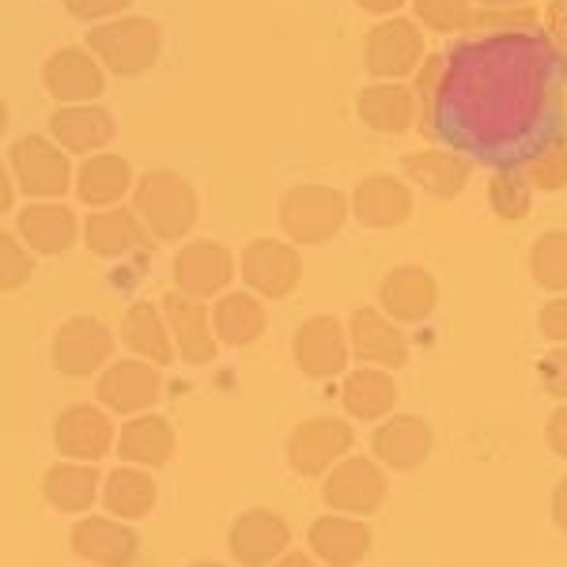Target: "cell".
<instances>
[{
    "instance_id": "obj_1",
    "label": "cell",
    "mask_w": 567,
    "mask_h": 567,
    "mask_svg": "<svg viewBox=\"0 0 567 567\" xmlns=\"http://www.w3.org/2000/svg\"><path fill=\"white\" fill-rule=\"evenodd\" d=\"M136 216L148 224V231L159 243H175L194 227L197 219V194L186 178L175 171H148L133 189Z\"/></svg>"
},
{
    "instance_id": "obj_2",
    "label": "cell",
    "mask_w": 567,
    "mask_h": 567,
    "mask_svg": "<svg viewBox=\"0 0 567 567\" xmlns=\"http://www.w3.org/2000/svg\"><path fill=\"white\" fill-rule=\"evenodd\" d=\"M352 200L333 186H318V182H303V186H291L280 197V227L291 243L299 246H318L333 239L344 227Z\"/></svg>"
},
{
    "instance_id": "obj_3",
    "label": "cell",
    "mask_w": 567,
    "mask_h": 567,
    "mask_svg": "<svg viewBox=\"0 0 567 567\" xmlns=\"http://www.w3.org/2000/svg\"><path fill=\"white\" fill-rule=\"evenodd\" d=\"M159 27L144 16H130V20L103 23L87 31V50L95 53L114 76H141L159 58Z\"/></svg>"
},
{
    "instance_id": "obj_4",
    "label": "cell",
    "mask_w": 567,
    "mask_h": 567,
    "mask_svg": "<svg viewBox=\"0 0 567 567\" xmlns=\"http://www.w3.org/2000/svg\"><path fill=\"white\" fill-rule=\"evenodd\" d=\"M8 171H12L16 186L31 197H61L72 178L69 155L34 133L8 144Z\"/></svg>"
},
{
    "instance_id": "obj_5",
    "label": "cell",
    "mask_w": 567,
    "mask_h": 567,
    "mask_svg": "<svg viewBox=\"0 0 567 567\" xmlns=\"http://www.w3.org/2000/svg\"><path fill=\"white\" fill-rule=\"evenodd\" d=\"M420 58H424V34L413 20H393L371 27L368 42H363V65L374 80H401L416 72Z\"/></svg>"
},
{
    "instance_id": "obj_6",
    "label": "cell",
    "mask_w": 567,
    "mask_h": 567,
    "mask_svg": "<svg viewBox=\"0 0 567 567\" xmlns=\"http://www.w3.org/2000/svg\"><path fill=\"white\" fill-rule=\"evenodd\" d=\"M239 272H243V280L250 284V291H258L265 299H284L303 280V258H299V250L288 243L258 239L243 250Z\"/></svg>"
},
{
    "instance_id": "obj_7",
    "label": "cell",
    "mask_w": 567,
    "mask_h": 567,
    "mask_svg": "<svg viewBox=\"0 0 567 567\" xmlns=\"http://www.w3.org/2000/svg\"><path fill=\"white\" fill-rule=\"evenodd\" d=\"M114 352V333L91 315L69 318L53 337V368L69 379H87L95 374Z\"/></svg>"
},
{
    "instance_id": "obj_8",
    "label": "cell",
    "mask_w": 567,
    "mask_h": 567,
    "mask_svg": "<svg viewBox=\"0 0 567 567\" xmlns=\"http://www.w3.org/2000/svg\"><path fill=\"white\" fill-rule=\"evenodd\" d=\"M355 432L341 420H307L288 435V465L299 477H322L333 462H341L352 451Z\"/></svg>"
},
{
    "instance_id": "obj_9",
    "label": "cell",
    "mask_w": 567,
    "mask_h": 567,
    "mask_svg": "<svg viewBox=\"0 0 567 567\" xmlns=\"http://www.w3.org/2000/svg\"><path fill=\"white\" fill-rule=\"evenodd\" d=\"M322 496L341 515H374L386 503V473L374 458H344L326 477Z\"/></svg>"
},
{
    "instance_id": "obj_10",
    "label": "cell",
    "mask_w": 567,
    "mask_h": 567,
    "mask_svg": "<svg viewBox=\"0 0 567 567\" xmlns=\"http://www.w3.org/2000/svg\"><path fill=\"white\" fill-rule=\"evenodd\" d=\"M95 398L103 409H114L122 416H136L148 413L155 401L163 398V379L159 371L152 368V360H122L110 363V368L99 374Z\"/></svg>"
},
{
    "instance_id": "obj_11",
    "label": "cell",
    "mask_w": 567,
    "mask_h": 567,
    "mask_svg": "<svg viewBox=\"0 0 567 567\" xmlns=\"http://www.w3.org/2000/svg\"><path fill=\"white\" fill-rule=\"evenodd\" d=\"M291 352H296L299 371L310 374V379H333L349 363V337H344V326L333 315H315L299 326Z\"/></svg>"
},
{
    "instance_id": "obj_12",
    "label": "cell",
    "mask_w": 567,
    "mask_h": 567,
    "mask_svg": "<svg viewBox=\"0 0 567 567\" xmlns=\"http://www.w3.org/2000/svg\"><path fill=\"white\" fill-rule=\"evenodd\" d=\"M72 553L84 564H99V567H122L133 564L136 553H141V537H136L133 526L114 523V518H80L72 526Z\"/></svg>"
},
{
    "instance_id": "obj_13",
    "label": "cell",
    "mask_w": 567,
    "mask_h": 567,
    "mask_svg": "<svg viewBox=\"0 0 567 567\" xmlns=\"http://www.w3.org/2000/svg\"><path fill=\"white\" fill-rule=\"evenodd\" d=\"M288 542H291V529L277 511H246V515L235 518L231 534H227V548L246 567L280 560Z\"/></svg>"
},
{
    "instance_id": "obj_14",
    "label": "cell",
    "mask_w": 567,
    "mask_h": 567,
    "mask_svg": "<svg viewBox=\"0 0 567 567\" xmlns=\"http://www.w3.org/2000/svg\"><path fill=\"white\" fill-rule=\"evenodd\" d=\"M235 280V258L219 243H189L175 258V284L178 291L194 299H208L224 291Z\"/></svg>"
},
{
    "instance_id": "obj_15",
    "label": "cell",
    "mask_w": 567,
    "mask_h": 567,
    "mask_svg": "<svg viewBox=\"0 0 567 567\" xmlns=\"http://www.w3.org/2000/svg\"><path fill=\"white\" fill-rule=\"evenodd\" d=\"M42 84L61 103H91L103 95V69L99 58H91L80 45H65L42 65Z\"/></svg>"
},
{
    "instance_id": "obj_16",
    "label": "cell",
    "mask_w": 567,
    "mask_h": 567,
    "mask_svg": "<svg viewBox=\"0 0 567 567\" xmlns=\"http://www.w3.org/2000/svg\"><path fill=\"white\" fill-rule=\"evenodd\" d=\"M53 439H58V451L72 462H99L110 454V443H114V424L103 409L95 405H72L58 416V427H53Z\"/></svg>"
},
{
    "instance_id": "obj_17",
    "label": "cell",
    "mask_w": 567,
    "mask_h": 567,
    "mask_svg": "<svg viewBox=\"0 0 567 567\" xmlns=\"http://www.w3.org/2000/svg\"><path fill=\"white\" fill-rule=\"evenodd\" d=\"M163 315H167V326L171 333H175V344L182 352V360L186 363H213L216 360V329H213V318L205 315V307L197 303L194 296H186V291H167L163 296Z\"/></svg>"
},
{
    "instance_id": "obj_18",
    "label": "cell",
    "mask_w": 567,
    "mask_h": 567,
    "mask_svg": "<svg viewBox=\"0 0 567 567\" xmlns=\"http://www.w3.org/2000/svg\"><path fill=\"white\" fill-rule=\"evenodd\" d=\"M349 344L355 360L379 363V368H405L409 363V341L398 326L386 322V315H379L374 307H360L349 322Z\"/></svg>"
},
{
    "instance_id": "obj_19",
    "label": "cell",
    "mask_w": 567,
    "mask_h": 567,
    "mask_svg": "<svg viewBox=\"0 0 567 567\" xmlns=\"http://www.w3.org/2000/svg\"><path fill=\"white\" fill-rule=\"evenodd\" d=\"M371 454L390 470H416L432 454V427L420 416H390L386 424L374 427Z\"/></svg>"
},
{
    "instance_id": "obj_20",
    "label": "cell",
    "mask_w": 567,
    "mask_h": 567,
    "mask_svg": "<svg viewBox=\"0 0 567 567\" xmlns=\"http://www.w3.org/2000/svg\"><path fill=\"white\" fill-rule=\"evenodd\" d=\"M379 299L393 322H424L435 310V277L420 265H398L379 288Z\"/></svg>"
},
{
    "instance_id": "obj_21",
    "label": "cell",
    "mask_w": 567,
    "mask_h": 567,
    "mask_svg": "<svg viewBox=\"0 0 567 567\" xmlns=\"http://www.w3.org/2000/svg\"><path fill=\"white\" fill-rule=\"evenodd\" d=\"M50 130H53V141L69 152H99L114 141L117 125H114V114L103 106H91V103H69L61 110H53L50 117Z\"/></svg>"
},
{
    "instance_id": "obj_22",
    "label": "cell",
    "mask_w": 567,
    "mask_h": 567,
    "mask_svg": "<svg viewBox=\"0 0 567 567\" xmlns=\"http://www.w3.org/2000/svg\"><path fill=\"white\" fill-rule=\"evenodd\" d=\"M307 545L315 553V560L333 564V567H349L360 564L371 548V526L360 518H344V515H326L310 526Z\"/></svg>"
},
{
    "instance_id": "obj_23",
    "label": "cell",
    "mask_w": 567,
    "mask_h": 567,
    "mask_svg": "<svg viewBox=\"0 0 567 567\" xmlns=\"http://www.w3.org/2000/svg\"><path fill=\"white\" fill-rule=\"evenodd\" d=\"M352 213L363 227H398L413 216V194L405 182L390 175H371L355 186Z\"/></svg>"
},
{
    "instance_id": "obj_24",
    "label": "cell",
    "mask_w": 567,
    "mask_h": 567,
    "mask_svg": "<svg viewBox=\"0 0 567 567\" xmlns=\"http://www.w3.org/2000/svg\"><path fill=\"white\" fill-rule=\"evenodd\" d=\"M401 171L409 175V182H416L424 194H432L439 200H454L465 189V182H470V159H462L458 152H443V148L405 155Z\"/></svg>"
},
{
    "instance_id": "obj_25",
    "label": "cell",
    "mask_w": 567,
    "mask_h": 567,
    "mask_svg": "<svg viewBox=\"0 0 567 567\" xmlns=\"http://www.w3.org/2000/svg\"><path fill=\"white\" fill-rule=\"evenodd\" d=\"M87 250L99 258H125V254H141L148 246L144 235V219L136 208H114V213H91L84 224Z\"/></svg>"
},
{
    "instance_id": "obj_26",
    "label": "cell",
    "mask_w": 567,
    "mask_h": 567,
    "mask_svg": "<svg viewBox=\"0 0 567 567\" xmlns=\"http://www.w3.org/2000/svg\"><path fill=\"white\" fill-rule=\"evenodd\" d=\"M355 110H360V117H363L368 130L398 136V133L413 130L416 95H413V87L382 80V84H371L368 91H360V103H355Z\"/></svg>"
},
{
    "instance_id": "obj_27",
    "label": "cell",
    "mask_w": 567,
    "mask_h": 567,
    "mask_svg": "<svg viewBox=\"0 0 567 567\" xmlns=\"http://www.w3.org/2000/svg\"><path fill=\"white\" fill-rule=\"evenodd\" d=\"M175 454V432L163 416H133L117 435V458L130 465H144V470H159Z\"/></svg>"
},
{
    "instance_id": "obj_28",
    "label": "cell",
    "mask_w": 567,
    "mask_h": 567,
    "mask_svg": "<svg viewBox=\"0 0 567 567\" xmlns=\"http://www.w3.org/2000/svg\"><path fill=\"white\" fill-rule=\"evenodd\" d=\"M16 231L31 250L58 258L76 243V216L65 205H27L16 219Z\"/></svg>"
},
{
    "instance_id": "obj_29",
    "label": "cell",
    "mask_w": 567,
    "mask_h": 567,
    "mask_svg": "<svg viewBox=\"0 0 567 567\" xmlns=\"http://www.w3.org/2000/svg\"><path fill=\"white\" fill-rule=\"evenodd\" d=\"M99 477L95 462H61L53 465V470H45L42 477V496L53 503L58 511H65V515H80V511H87L91 503L99 496Z\"/></svg>"
},
{
    "instance_id": "obj_30",
    "label": "cell",
    "mask_w": 567,
    "mask_h": 567,
    "mask_svg": "<svg viewBox=\"0 0 567 567\" xmlns=\"http://www.w3.org/2000/svg\"><path fill=\"white\" fill-rule=\"evenodd\" d=\"M130 182H133V167L122 155L99 152V155H91V159H84V167H80L76 194L91 208H106L130 194Z\"/></svg>"
},
{
    "instance_id": "obj_31",
    "label": "cell",
    "mask_w": 567,
    "mask_h": 567,
    "mask_svg": "<svg viewBox=\"0 0 567 567\" xmlns=\"http://www.w3.org/2000/svg\"><path fill=\"white\" fill-rule=\"evenodd\" d=\"M265 326H269L265 307L250 296V291H231V296L219 299L216 310H213L216 337L224 344H231V349H246V344H254L265 333Z\"/></svg>"
},
{
    "instance_id": "obj_32",
    "label": "cell",
    "mask_w": 567,
    "mask_h": 567,
    "mask_svg": "<svg viewBox=\"0 0 567 567\" xmlns=\"http://www.w3.org/2000/svg\"><path fill=\"white\" fill-rule=\"evenodd\" d=\"M122 341L125 349L136 352L141 360L152 363H171V326L163 322L159 307L155 303H133L122 318Z\"/></svg>"
},
{
    "instance_id": "obj_33",
    "label": "cell",
    "mask_w": 567,
    "mask_h": 567,
    "mask_svg": "<svg viewBox=\"0 0 567 567\" xmlns=\"http://www.w3.org/2000/svg\"><path fill=\"white\" fill-rule=\"evenodd\" d=\"M341 401L355 420H382L398 401V386L382 368H360L344 379Z\"/></svg>"
},
{
    "instance_id": "obj_34",
    "label": "cell",
    "mask_w": 567,
    "mask_h": 567,
    "mask_svg": "<svg viewBox=\"0 0 567 567\" xmlns=\"http://www.w3.org/2000/svg\"><path fill=\"white\" fill-rule=\"evenodd\" d=\"M103 503L117 518H144L155 507V481L144 470H114L103 484Z\"/></svg>"
},
{
    "instance_id": "obj_35",
    "label": "cell",
    "mask_w": 567,
    "mask_h": 567,
    "mask_svg": "<svg viewBox=\"0 0 567 567\" xmlns=\"http://www.w3.org/2000/svg\"><path fill=\"white\" fill-rule=\"evenodd\" d=\"M488 205L492 213L507 224H518V219L529 216V205H534V186H529L526 171H496L492 175V186H488Z\"/></svg>"
},
{
    "instance_id": "obj_36",
    "label": "cell",
    "mask_w": 567,
    "mask_h": 567,
    "mask_svg": "<svg viewBox=\"0 0 567 567\" xmlns=\"http://www.w3.org/2000/svg\"><path fill=\"white\" fill-rule=\"evenodd\" d=\"M529 272L537 288L567 291V231H545L529 250Z\"/></svg>"
},
{
    "instance_id": "obj_37",
    "label": "cell",
    "mask_w": 567,
    "mask_h": 567,
    "mask_svg": "<svg viewBox=\"0 0 567 567\" xmlns=\"http://www.w3.org/2000/svg\"><path fill=\"white\" fill-rule=\"evenodd\" d=\"M526 178L542 194H556L567 186V141H548L526 159Z\"/></svg>"
},
{
    "instance_id": "obj_38",
    "label": "cell",
    "mask_w": 567,
    "mask_h": 567,
    "mask_svg": "<svg viewBox=\"0 0 567 567\" xmlns=\"http://www.w3.org/2000/svg\"><path fill=\"white\" fill-rule=\"evenodd\" d=\"M413 8H416V20L439 34L481 27V16L473 12L470 0H413Z\"/></svg>"
},
{
    "instance_id": "obj_39",
    "label": "cell",
    "mask_w": 567,
    "mask_h": 567,
    "mask_svg": "<svg viewBox=\"0 0 567 567\" xmlns=\"http://www.w3.org/2000/svg\"><path fill=\"white\" fill-rule=\"evenodd\" d=\"M34 258L27 250V243H20V231H4L0 235V288L16 291L31 280Z\"/></svg>"
},
{
    "instance_id": "obj_40",
    "label": "cell",
    "mask_w": 567,
    "mask_h": 567,
    "mask_svg": "<svg viewBox=\"0 0 567 567\" xmlns=\"http://www.w3.org/2000/svg\"><path fill=\"white\" fill-rule=\"evenodd\" d=\"M542 386L545 393H553V398L567 401V344L553 349L542 360Z\"/></svg>"
},
{
    "instance_id": "obj_41",
    "label": "cell",
    "mask_w": 567,
    "mask_h": 567,
    "mask_svg": "<svg viewBox=\"0 0 567 567\" xmlns=\"http://www.w3.org/2000/svg\"><path fill=\"white\" fill-rule=\"evenodd\" d=\"M537 326H542V337H548V341L567 344V296L545 303L542 315H537Z\"/></svg>"
},
{
    "instance_id": "obj_42",
    "label": "cell",
    "mask_w": 567,
    "mask_h": 567,
    "mask_svg": "<svg viewBox=\"0 0 567 567\" xmlns=\"http://www.w3.org/2000/svg\"><path fill=\"white\" fill-rule=\"evenodd\" d=\"M133 0H65L69 16H76V20H106V16H117L125 12Z\"/></svg>"
},
{
    "instance_id": "obj_43",
    "label": "cell",
    "mask_w": 567,
    "mask_h": 567,
    "mask_svg": "<svg viewBox=\"0 0 567 567\" xmlns=\"http://www.w3.org/2000/svg\"><path fill=\"white\" fill-rule=\"evenodd\" d=\"M545 439H548V446H553V454H560V458H567V405H560L553 416H548Z\"/></svg>"
},
{
    "instance_id": "obj_44",
    "label": "cell",
    "mask_w": 567,
    "mask_h": 567,
    "mask_svg": "<svg viewBox=\"0 0 567 567\" xmlns=\"http://www.w3.org/2000/svg\"><path fill=\"white\" fill-rule=\"evenodd\" d=\"M553 523L567 534V477L556 484V492H553Z\"/></svg>"
},
{
    "instance_id": "obj_45",
    "label": "cell",
    "mask_w": 567,
    "mask_h": 567,
    "mask_svg": "<svg viewBox=\"0 0 567 567\" xmlns=\"http://www.w3.org/2000/svg\"><path fill=\"white\" fill-rule=\"evenodd\" d=\"M355 4H360L363 12H371V16H390V12H398L405 0H355Z\"/></svg>"
},
{
    "instance_id": "obj_46",
    "label": "cell",
    "mask_w": 567,
    "mask_h": 567,
    "mask_svg": "<svg viewBox=\"0 0 567 567\" xmlns=\"http://www.w3.org/2000/svg\"><path fill=\"white\" fill-rule=\"evenodd\" d=\"M12 189H16V178H12V171L4 175V194H0V205H4V213L12 208Z\"/></svg>"
},
{
    "instance_id": "obj_47",
    "label": "cell",
    "mask_w": 567,
    "mask_h": 567,
    "mask_svg": "<svg viewBox=\"0 0 567 567\" xmlns=\"http://www.w3.org/2000/svg\"><path fill=\"white\" fill-rule=\"evenodd\" d=\"M484 8H515V4H523V0H481Z\"/></svg>"
}]
</instances>
